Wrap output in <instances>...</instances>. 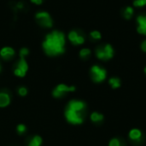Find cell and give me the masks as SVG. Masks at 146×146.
Listing matches in <instances>:
<instances>
[{"mask_svg":"<svg viewBox=\"0 0 146 146\" xmlns=\"http://www.w3.org/2000/svg\"><path fill=\"white\" fill-rule=\"evenodd\" d=\"M65 36L62 33L54 31L49 33L44 43L43 48L45 53L49 56H57L64 52Z\"/></svg>","mask_w":146,"mask_h":146,"instance_id":"1","label":"cell"},{"mask_svg":"<svg viewBox=\"0 0 146 146\" xmlns=\"http://www.w3.org/2000/svg\"><path fill=\"white\" fill-rule=\"evenodd\" d=\"M96 55L98 58L101 60H108L113 57L114 50L110 44H106L103 47H99L96 50Z\"/></svg>","mask_w":146,"mask_h":146,"instance_id":"2","label":"cell"},{"mask_svg":"<svg viewBox=\"0 0 146 146\" xmlns=\"http://www.w3.org/2000/svg\"><path fill=\"white\" fill-rule=\"evenodd\" d=\"M35 18L38 23L44 27H51L53 25L52 19L47 12H44V11L38 12L36 14Z\"/></svg>","mask_w":146,"mask_h":146,"instance_id":"3","label":"cell"},{"mask_svg":"<svg viewBox=\"0 0 146 146\" xmlns=\"http://www.w3.org/2000/svg\"><path fill=\"white\" fill-rule=\"evenodd\" d=\"M65 116L67 120L72 124H80L83 122V117L81 112H77L67 108L65 111Z\"/></svg>","mask_w":146,"mask_h":146,"instance_id":"4","label":"cell"},{"mask_svg":"<svg viewBox=\"0 0 146 146\" xmlns=\"http://www.w3.org/2000/svg\"><path fill=\"white\" fill-rule=\"evenodd\" d=\"M21 59L16 64V68L14 70V73L16 76L19 77H24L26 75V73L28 69V65L25 60L24 56H20Z\"/></svg>","mask_w":146,"mask_h":146,"instance_id":"5","label":"cell"},{"mask_svg":"<svg viewBox=\"0 0 146 146\" xmlns=\"http://www.w3.org/2000/svg\"><path fill=\"white\" fill-rule=\"evenodd\" d=\"M92 77L93 81L101 82L106 78V71L98 66H93L91 69Z\"/></svg>","mask_w":146,"mask_h":146,"instance_id":"6","label":"cell"},{"mask_svg":"<svg viewBox=\"0 0 146 146\" xmlns=\"http://www.w3.org/2000/svg\"><path fill=\"white\" fill-rule=\"evenodd\" d=\"M74 90H75L74 86H67L66 85L61 84V85H58L53 91V96L56 98H60L64 93L68 92H74Z\"/></svg>","mask_w":146,"mask_h":146,"instance_id":"7","label":"cell"},{"mask_svg":"<svg viewBox=\"0 0 146 146\" xmlns=\"http://www.w3.org/2000/svg\"><path fill=\"white\" fill-rule=\"evenodd\" d=\"M68 38L70 40L71 43H73L74 44H81L85 42V38L82 35L78 34L77 32L75 31H72L69 33L68 34Z\"/></svg>","mask_w":146,"mask_h":146,"instance_id":"8","label":"cell"},{"mask_svg":"<svg viewBox=\"0 0 146 146\" xmlns=\"http://www.w3.org/2000/svg\"><path fill=\"white\" fill-rule=\"evenodd\" d=\"M85 106L86 105H85V104L83 102L73 100L68 104V108L70 109V110H73L74 111H77V112H81L85 109Z\"/></svg>","mask_w":146,"mask_h":146,"instance_id":"9","label":"cell"},{"mask_svg":"<svg viewBox=\"0 0 146 146\" xmlns=\"http://www.w3.org/2000/svg\"><path fill=\"white\" fill-rule=\"evenodd\" d=\"M15 55V50L11 47H3L0 50V56L4 60H9L11 59Z\"/></svg>","mask_w":146,"mask_h":146,"instance_id":"10","label":"cell"},{"mask_svg":"<svg viewBox=\"0 0 146 146\" xmlns=\"http://www.w3.org/2000/svg\"><path fill=\"white\" fill-rule=\"evenodd\" d=\"M139 27L138 32L141 34L146 35V15H140L137 18Z\"/></svg>","mask_w":146,"mask_h":146,"instance_id":"11","label":"cell"},{"mask_svg":"<svg viewBox=\"0 0 146 146\" xmlns=\"http://www.w3.org/2000/svg\"><path fill=\"white\" fill-rule=\"evenodd\" d=\"M10 102V98L9 94L5 92H1L0 93V107H6L7 105L9 104Z\"/></svg>","mask_w":146,"mask_h":146,"instance_id":"12","label":"cell"},{"mask_svg":"<svg viewBox=\"0 0 146 146\" xmlns=\"http://www.w3.org/2000/svg\"><path fill=\"white\" fill-rule=\"evenodd\" d=\"M142 136V133L138 129H133L130 133H129V138L132 140H139L140 138Z\"/></svg>","mask_w":146,"mask_h":146,"instance_id":"13","label":"cell"},{"mask_svg":"<svg viewBox=\"0 0 146 146\" xmlns=\"http://www.w3.org/2000/svg\"><path fill=\"white\" fill-rule=\"evenodd\" d=\"M42 143V139L39 136H35L33 139L29 142L28 146H39Z\"/></svg>","mask_w":146,"mask_h":146,"instance_id":"14","label":"cell"},{"mask_svg":"<svg viewBox=\"0 0 146 146\" xmlns=\"http://www.w3.org/2000/svg\"><path fill=\"white\" fill-rule=\"evenodd\" d=\"M109 83H110V85L111 86V87L114 88V89L118 88V87H120V86H121V81H120V80H119L118 78H111V79L110 80Z\"/></svg>","mask_w":146,"mask_h":146,"instance_id":"15","label":"cell"},{"mask_svg":"<svg viewBox=\"0 0 146 146\" xmlns=\"http://www.w3.org/2000/svg\"><path fill=\"white\" fill-rule=\"evenodd\" d=\"M91 119L93 122H99L104 119V116H103V115H100L97 112H94L93 114H92Z\"/></svg>","mask_w":146,"mask_h":146,"instance_id":"16","label":"cell"},{"mask_svg":"<svg viewBox=\"0 0 146 146\" xmlns=\"http://www.w3.org/2000/svg\"><path fill=\"white\" fill-rule=\"evenodd\" d=\"M133 9L132 7H127L125 10H124V16L126 19L129 20L132 18L133 16Z\"/></svg>","mask_w":146,"mask_h":146,"instance_id":"17","label":"cell"},{"mask_svg":"<svg viewBox=\"0 0 146 146\" xmlns=\"http://www.w3.org/2000/svg\"><path fill=\"white\" fill-rule=\"evenodd\" d=\"M91 54V50L89 49H82L80 52V56L82 58H86L87 56H89Z\"/></svg>","mask_w":146,"mask_h":146,"instance_id":"18","label":"cell"},{"mask_svg":"<svg viewBox=\"0 0 146 146\" xmlns=\"http://www.w3.org/2000/svg\"><path fill=\"white\" fill-rule=\"evenodd\" d=\"M133 4L136 7H143L146 4V0H135L133 2Z\"/></svg>","mask_w":146,"mask_h":146,"instance_id":"19","label":"cell"},{"mask_svg":"<svg viewBox=\"0 0 146 146\" xmlns=\"http://www.w3.org/2000/svg\"><path fill=\"white\" fill-rule=\"evenodd\" d=\"M91 36H92V38H94V39H99V38H101V33H100L99 32H98V31H93V32H92V33H91Z\"/></svg>","mask_w":146,"mask_h":146,"instance_id":"20","label":"cell"},{"mask_svg":"<svg viewBox=\"0 0 146 146\" xmlns=\"http://www.w3.org/2000/svg\"><path fill=\"white\" fill-rule=\"evenodd\" d=\"M28 53H29V50L27 48H22L20 50V56H24L25 57L26 56L28 55Z\"/></svg>","mask_w":146,"mask_h":146,"instance_id":"21","label":"cell"},{"mask_svg":"<svg viewBox=\"0 0 146 146\" xmlns=\"http://www.w3.org/2000/svg\"><path fill=\"white\" fill-rule=\"evenodd\" d=\"M110 146H122V145H121V143H120V141H119L118 139H112V140L110 142Z\"/></svg>","mask_w":146,"mask_h":146,"instance_id":"22","label":"cell"},{"mask_svg":"<svg viewBox=\"0 0 146 146\" xmlns=\"http://www.w3.org/2000/svg\"><path fill=\"white\" fill-rule=\"evenodd\" d=\"M25 131H26V127H25L24 125L21 124V125H19V126L17 127V132H18L19 133L22 134Z\"/></svg>","mask_w":146,"mask_h":146,"instance_id":"23","label":"cell"},{"mask_svg":"<svg viewBox=\"0 0 146 146\" xmlns=\"http://www.w3.org/2000/svg\"><path fill=\"white\" fill-rule=\"evenodd\" d=\"M24 8V4H23V3H21V2H18L17 3H15V6H14V9L16 10V9H22Z\"/></svg>","mask_w":146,"mask_h":146,"instance_id":"24","label":"cell"},{"mask_svg":"<svg viewBox=\"0 0 146 146\" xmlns=\"http://www.w3.org/2000/svg\"><path fill=\"white\" fill-rule=\"evenodd\" d=\"M18 92H19V94H20L21 96H25V95H27V90L26 88H24V87H21V88L19 89Z\"/></svg>","mask_w":146,"mask_h":146,"instance_id":"25","label":"cell"},{"mask_svg":"<svg viewBox=\"0 0 146 146\" xmlns=\"http://www.w3.org/2000/svg\"><path fill=\"white\" fill-rule=\"evenodd\" d=\"M43 1H44V0H31V2H32L33 3H35V4H38V5L41 4V3H43Z\"/></svg>","mask_w":146,"mask_h":146,"instance_id":"26","label":"cell"},{"mask_svg":"<svg viewBox=\"0 0 146 146\" xmlns=\"http://www.w3.org/2000/svg\"><path fill=\"white\" fill-rule=\"evenodd\" d=\"M141 48H142V50H143L144 51H145L146 52V40H145V41L142 43V44H141Z\"/></svg>","mask_w":146,"mask_h":146,"instance_id":"27","label":"cell"},{"mask_svg":"<svg viewBox=\"0 0 146 146\" xmlns=\"http://www.w3.org/2000/svg\"><path fill=\"white\" fill-rule=\"evenodd\" d=\"M145 74H146V68H145Z\"/></svg>","mask_w":146,"mask_h":146,"instance_id":"28","label":"cell"},{"mask_svg":"<svg viewBox=\"0 0 146 146\" xmlns=\"http://www.w3.org/2000/svg\"><path fill=\"white\" fill-rule=\"evenodd\" d=\"M0 69H1V67H0Z\"/></svg>","mask_w":146,"mask_h":146,"instance_id":"29","label":"cell"}]
</instances>
